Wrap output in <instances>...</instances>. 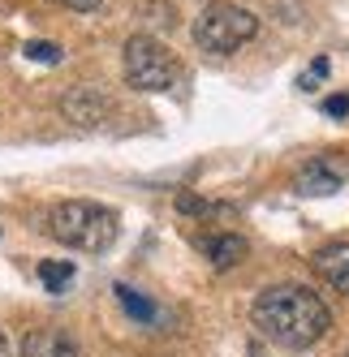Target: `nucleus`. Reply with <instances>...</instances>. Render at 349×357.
Wrapping results in <instances>:
<instances>
[{
  "instance_id": "obj_2",
  "label": "nucleus",
  "mask_w": 349,
  "mask_h": 357,
  "mask_svg": "<svg viewBox=\"0 0 349 357\" xmlns=\"http://www.w3.org/2000/svg\"><path fill=\"white\" fill-rule=\"evenodd\" d=\"M47 233H52L61 245L82 250V254H104L117 233H121V215L104 202H87V198H69L57 202L52 215H47Z\"/></svg>"
},
{
  "instance_id": "obj_16",
  "label": "nucleus",
  "mask_w": 349,
  "mask_h": 357,
  "mask_svg": "<svg viewBox=\"0 0 349 357\" xmlns=\"http://www.w3.org/2000/svg\"><path fill=\"white\" fill-rule=\"evenodd\" d=\"M57 5H65V9H82V13H91V9H99L104 0H57Z\"/></svg>"
},
{
  "instance_id": "obj_3",
  "label": "nucleus",
  "mask_w": 349,
  "mask_h": 357,
  "mask_svg": "<svg viewBox=\"0 0 349 357\" xmlns=\"http://www.w3.org/2000/svg\"><path fill=\"white\" fill-rule=\"evenodd\" d=\"M255 35H259V17L242 5H229V0H211L194 17V43L211 56H229L237 47H246Z\"/></svg>"
},
{
  "instance_id": "obj_15",
  "label": "nucleus",
  "mask_w": 349,
  "mask_h": 357,
  "mask_svg": "<svg viewBox=\"0 0 349 357\" xmlns=\"http://www.w3.org/2000/svg\"><path fill=\"white\" fill-rule=\"evenodd\" d=\"M323 112L328 116H349V95H328L323 99Z\"/></svg>"
},
{
  "instance_id": "obj_13",
  "label": "nucleus",
  "mask_w": 349,
  "mask_h": 357,
  "mask_svg": "<svg viewBox=\"0 0 349 357\" xmlns=\"http://www.w3.org/2000/svg\"><path fill=\"white\" fill-rule=\"evenodd\" d=\"M177 211L181 215H211L216 207H211L207 198H198V194H177Z\"/></svg>"
},
{
  "instance_id": "obj_8",
  "label": "nucleus",
  "mask_w": 349,
  "mask_h": 357,
  "mask_svg": "<svg viewBox=\"0 0 349 357\" xmlns=\"http://www.w3.org/2000/svg\"><path fill=\"white\" fill-rule=\"evenodd\" d=\"M311 263H315L319 280H328L336 293H349V241H332V245L315 250Z\"/></svg>"
},
{
  "instance_id": "obj_7",
  "label": "nucleus",
  "mask_w": 349,
  "mask_h": 357,
  "mask_svg": "<svg viewBox=\"0 0 349 357\" xmlns=\"http://www.w3.org/2000/svg\"><path fill=\"white\" fill-rule=\"evenodd\" d=\"M198 250L211 259L216 271H229V267H237L246 254H251V241L237 237V233H207V237H198Z\"/></svg>"
},
{
  "instance_id": "obj_6",
  "label": "nucleus",
  "mask_w": 349,
  "mask_h": 357,
  "mask_svg": "<svg viewBox=\"0 0 349 357\" xmlns=\"http://www.w3.org/2000/svg\"><path fill=\"white\" fill-rule=\"evenodd\" d=\"M22 357H82V349L61 327H35L22 336Z\"/></svg>"
},
{
  "instance_id": "obj_11",
  "label": "nucleus",
  "mask_w": 349,
  "mask_h": 357,
  "mask_svg": "<svg viewBox=\"0 0 349 357\" xmlns=\"http://www.w3.org/2000/svg\"><path fill=\"white\" fill-rule=\"evenodd\" d=\"M117 301L126 305V310H130L138 323H156V301H147L138 289H130V284H117Z\"/></svg>"
},
{
  "instance_id": "obj_10",
  "label": "nucleus",
  "mask_w": 349,
  "mask_h": 357,
  "mask_svg": "<svg viewBox=\"0 0 349 357\" xmlns=\"http://www.w3.org/2000/svg\"><path fill=\"white\" fill-rule=\"evenodd\" d=\"M39 280L47 293H65L73 284V263H61V259H43L39 263Z\"/></svg>"
},
{
  "instance_id": "obj_4",
  "label": "nucleus",
  "mask_w": 349,
  "mask_h": 357,
  "mask_svg": "<svg viewBox=\"0 0 349 357\" xmlns=\"http://www.w3.org/2000/svg\"><path fill=\"white\" fill-rule=\"evenodd\" d=\"M121 69H126V82L134 91H151V95L177 86V78H181L177 56L156 35H130L126 47H121Z\"/></svg>"
},
{
  "instance_id": "obj_1",
  "label": "nucleus",
  "mask_w": 349,
  "mask_h": 357,
  "mask_svg": "<svg viewBox=\"0 0 349 357\" xmlns=\"http://www.w3.org/2000/svg\"><path fill=\"white\" fill-rule=\"evenodd\" d=\"M251 323L259 327V336L281 344V349H311L328 336L332 310L319 293L306 284H272L255 297Z\"/></svg>"
},
{
  "instance_id": "obj_18",
  "label": "nucleus",
  "mask_w": 349,
  "mask_h": 357,
  "mask_svg": "<svg viewBox=\"0 0 349 357\" xmlns=\"http://www.w3.org/2000/svg\"><path fill=\"white\" fill-rule=\"evenodd\" d=\"M251 357H267V353H259V349H251Z\"/></svg>"
},
{
  "instance_id": "obj_12",
  "label": "nucleus",
  "mask_w": 349,
  "mask_h": 357,
  "mask_svg": "<svg viewBox=\"0 0 349 357\" xmlns=\"http://www.w3.org/2000/svg\"><path fill=\"white\" fill-rule=\"evenodd\" d=\"M22 52H27V61H39V65H57V61H61V47L47 43V39H31Z\"/></svg>"
},
{
  "instance_id": "obj_17",
  "label": "nucleus",
  "mask_w": 349,
  "mask_h": 357,
  "mask_svg": "<svg viewBox=\"0 0 349 357\" xmlns=\"http://www.w3.org/2000/svg\"><path fill=\"white\" fill-rule=\"evenodd\" d=\"M0 357H13V349H9V340H5V331H0Z\"/></svg>"
},
{
  "instance_id": "obj_9",
  "label": "nucleus",
  "mask_w": 349,
  "mask_h": 357,
  "mask_svg": "<svg viewBox=\"0 0 349 357\" xmlns=\"http://www.w3.org/2000/svg\"><path fill=\"white\" fill-rule=\"evenodd\" d=\"M341 181H345V168H336L328 160H311V164H302V172H297V194L323 198V194H336Z\"/></svg>"
},
{
  "instance_id": "obj_5",
  "label": "nucleus",
  "mask_w": 349,
  "mask_h": 357,
  "mask_svg": "<svg viewBox=\"0 0 349 357\" xmlns=\"http://www.w3.org/2000/svg\"><path fill=\"white\" fill-rule=\"evenodd\" d=\"M108 108H112L108 95H99L95 86H73V91H65V99H61L65 121L82 125V130H95V125L108 116Z\"/></svg>"
},
{
  "instance_id": "obj_14",
  "label": "nucleus",
  "mask_w": 349,
  "mask_h": 357,
  "mask_svg": "<svg viewBox=\"0 0 349 357\" xmlns=\"http://www.w3.org/2000/svg\"><path fill=\"white\" fill-rule=\"evenodd\" d=\"M323 73H328V56H315V65H311V69L302 73V78H297V86H302V91H315Z\"/></svg>"
}]
</instances>
